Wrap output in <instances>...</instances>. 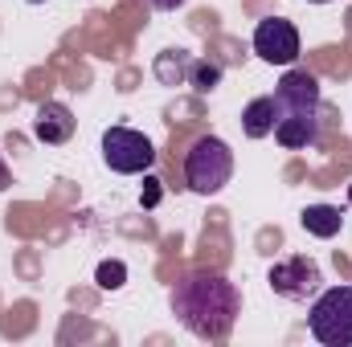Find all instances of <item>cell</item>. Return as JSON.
<instances>
[{"label":"cell","mask_w":352,"mask_h":347,"mask_svg":"<svg viewBox=\"0 0 352 347\" xmlns=\"http://www.w3.org/2000/svg\"><path fill=\"white\" fill-rule=\"evenodd\" d=\"M230 180H234V152H230V143L217 139V135H201L192 143V152L184 156V184L197 196H217Z\"/></svg>","instance_id":"obj_3"},{"label":"cell","mask_w":352,"mask_h":347,"mask_svg":"<svg viewBox=\"0 0 352 347\" xmlns=\"http://www.w3.org/2000/svg\"><path fill=\"white\" fill-rule=\"evenodd\" d=\"M188 66H192V58H188L184 49H164V53L156 58V78H160L164 86H176L180 78H188Z\"/></svg>","instance_id":"obj_11"},{"label":"cell","mask_w":352,"mask_h":347,"mask_svg":"<svg viewBox=\"0 0 352 347\" xmlns=\"http://www.w3.org/2000/svg\"><path fill=\"white\" fill-rule=\"evenodd\" d=\"M349 200H352V188H349Z\"/></svg>","instance_id":"obj_18"},{"label":"cell","mask_w":352,"mask_h":347,"mask_svg":"<svg viewBox=\"0 0 352 347\" xmlns=\"http://www.w3.org/2000/svg\"><path fill=\"white\" fill-rule=\"evenodd\" d=\"M307 327L324 347H352V286H328L311 298Z\"/></svg>","instance_id":"obj_4"},{"label":"cell","mask_w":352,"mask_h":347,"mask_svg":"<svg viewBox=\"0 0 352 347\" xmlns=\"http://www.w3.org/2000/svg\"><path fill=\"white\" fill-rule=\"evenodd\" d=\"M307 4H332V0H307Z\"/></svg>","instance_id":"obj_16"},{"label":"cell","mask_w":352,"mask_h":347,"mask_svg":"<svg viewBox=\"0 0 352 347\" xmlns=\"http://www.w3.org/2000/svg\"><path fill=\"white\" fill-rule=\"evenodd\" d=\"M33 135H37L41 143H50V147L66 143V139L74 135V115H70V106H66V102H41V106H37V119H33Z\"/></svg>","instance_id":"obj_8"},{"label":"cell","mask_w":352,"mask_h":347,"mask_svg":"<svg viewBox=\"0 0 352 347\" xmlns=\"http://www.w3.org/2000/svg\"><path fill=\"white\" fill-rule=\"evenodd\" d=\"M266 282H270V290H274L278 298H287V302H307V298L320 294L324 274H320V265L311 258H283V261L270 265Z\"/></svg>","instance_id":"obj_6"},{"label":"cell","mask_w":352,"mask_h":347,"mask_svg":"<svg viewBox=\"0 0 352 347\" xmlns=\"http://www.w3.org/2000/svg\"><path fill=\"white\" fill-rule=\"evenodd\" d=\"M242 311L238 286L221 274H188L173 290V315L197 339H226L234 331V319Z\"/></svg>","instance_id":"obj_1"},{"label":"cell","mask_w":352,"mask_h":347,"mask_svg":"<svg viewBox=\"0 0 352 347\" xmlns=\"http://www.w3.org/2000/svg\"><path fill=\"white\" fill-rule=\"evenodd\" d=\"M102 160H107L111 172L140 176L156 164V147H152L148 135H140V131H131V127H111V131L102 135Z\"/></svg>","instance_id":"obj_5"},{"label":"cell","mask_w":352,"mask_h":347,"mask_svg":"<svg viewBox=\"0 0 352 347\" xmlns=\"http://www.w3.org/2000/svg\"><path fill=\"white\" fill-rule=\"evenodd\" d=\"M188 82L201 90V94H209V90L221 82V66L217 62H192L188 66Z\"/></svg>","instance_id":"obj_12"},{"label":"cell","mask_w":352,"mask_h":347,"mask_svg":"<svg viewBox=\"0 0 352 347\" xmlns=\"http://www.w3.org/2000/svg\"><path fill=\"white\" fill-rule=\"evenodd\" d=\"M254 53L266 66H295L299 62V29L283 16H263L254 25Z\"/></svg>","instance_id":"obj_7"},{"label":"cell","mask_w":352,"mask_h":347,"mask_svg":"<svg viewBox=\"0 0 352 347\" xmlns=\"http://www.w3.org/2000/svg\"><path fill=\"white\" fill-rule=\"evenodd\" d=\"M152 4H156L160 12H173V8H180V4H184V0H152Z\"/></svg>","instance_id":"obj_14"},{"label":"cell","mask_w":352,"mask_h":347,"mask_svg":"<svg viewBox=\"0 0 352 347\" xmlns=\"http://www.w3.org/2000/svg\"><path fill=\"white\" fill-rule=\"evenodd\" d=\"M270 98H274V115H278L274 139H278L287 152L311 147V143L320 139V110H324L316 74H307V70H287Z\"/></svg>","instance_id":"obj_2"},{"label":"cell","mask_w":352,"mask_h":347,"mask_svg":"<svg viewBox=\"0 0 352 347\" xmlns=\"http://www.w3.org/2000/svg\"><path fill=\"white\" fill-rule=\"evenodd\" d=\"M12 184V176H8V164H4V156H0V192Z\"/></svg>","instance_id":"obj_15"},{"label":"cell","mask_w":352,"mask_h":347,"mask_svg":"<svg viewBox=\"0 0 352 347\" xmlns=\"http://www.w3.org/2000/svg\"><path fill=\"white\" fill-rule=\"evenodd\" d=\"M274 123H278V115H274V98H270V94L254 98V102L242 110V131H246L250 139H266V135H274Z\"/></svg>","instance_id":"obj_10"},{"label":"cell","mask_w":352,"mask_h":347,"mask_svg":"<svg viewBox=\"0 0 352 347\" xmlns=\"http://www.w3.org/2000/svg\"><path fill=\"white\" fill-rule=\"evenodd\" d=\"M29 4H45V0H29Z\"/></svg>","instance_id":"obj_17"},{"label":"cell","mask_w":352,"mask_h":347,"mask_svg":"<svg viewBox=\"0 0 352 347\" xmlns=\"http://www.w3.org/2000/svg\"><path fill=\"white\" fill-rule=\"evenodd\" d=\"M299 225H303L311 237L328 241V237H336V233L344 229V213H340L336 204H307V208L299 213Z\"/></svg>","instance_id":"obj_9"},{"label":"cell","mask_w":352,"mask_h":347,"mask_svg":"<svg viewBox=\"0 0 352 347\" xmlns=\"http://www.w3.org/2000/svg\"><path fill=\"white\" fill-rule=\"evenodd\" d=\"M94 278H98V286H102V290H119V286L127 282V265H123V261H102Z\"/></svg>","instance_id":"obj_13"}]
</instances>
